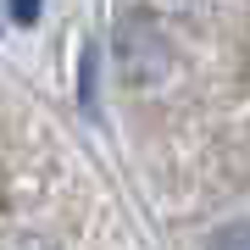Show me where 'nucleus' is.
I'll return each mask as SVG.
<instances>
[{
    "label": "nucleus",
    "instance_id": "obj_1",
    "mask_svg": "<svg viewBox=\"0 0 250 250\" xmlns=\"http://www.w3.org/2000/svg\"><path fill=\"white\" fill-rule=\"evenodd\" d=\"M200 250H250V217H228V223H217L206 233Z\"/></svg>",
    "mask_w": 250,
    "mask_h": 250
}]
</instances>
